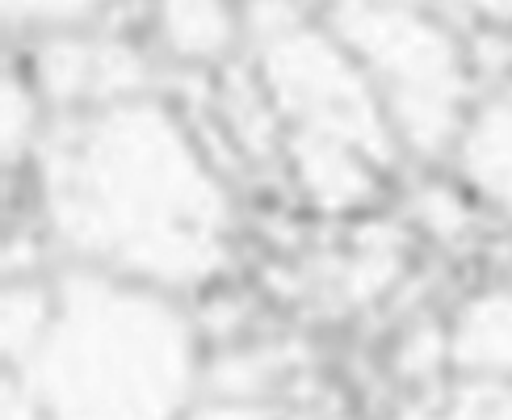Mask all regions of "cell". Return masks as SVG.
I'll return each instance as SVG.
<instances>
[{
    "label": "cell",
    "mask_w": 512,
    "mask_h": 420,
    "mask_svg": "<svg viewBox=\"0 0 512 420\" xmlns=\"http://www.w3.org/2000/svg\"><path fill=\"white\" fill-rule=\"evenodd\" d=\"M34 177L42 223L76 265L181 294L231 261L227 185L156 93L59 114L34 152Z\"/></svg>",
    "instance_id": "cell-1"
},
{
    "label": "cell",
    "mask_w": 512,
    "mask_h": 420,
    "mask_svg": "<svg viewBox=\"0 0 512 420\" xmlns=\"http://www.w3.org/2000/svg\"><path fill=\"white\" fill-rule=\"evenodd\" d=\"M51 420H181L202 383L198 328L177 294L72 265L47 336L9 370Z\"/></svg>",
    "instance_id": "cell-2"
},
{
    "label": "cell",
    "mask_w": 512,
    "mask_h": 420,
    "mask_svg": "<svg viewBox=\"0 0 512 420\" xmlns=\"http://www.w3.org/2000/svg\"><path fill=\"white\" fill-rule=\"evenodd\" d=\"M319 17L370 76L403 152H454L462 122L475 105V63L466 42L437 13L424 0H387V5H345Z\"/></svg>",
    "instance_id": "cell-3"
},
{
    "label": "cell",
    "mask_w": 512,
    "mask_h": 420,
    "mask_svg": "<svg viewBox=\"0 0 512 420\" xmlns=\"http://www.w3.org/2000/svg\"><path fill=\"white\" fill-rule=\"evenodd\" d=\"M244 34H252V76L282 131L345 139L382 168L399 160L403 147L370 76L324 17L311 21L298 0H248Z\"/></svg>",
    "instance_id": "cell-4"
},
{
    "label": "cell",
    "mask_w": 512,
    "mask_h": 420,
    "mask_svg": "<svg viewBox=\"0 0 512 420\" xmlns=\"http://www.w3.org/2000/svg\"><path fill=\"white\" fill-rule=\"evenodd\" d=\"M30 80L47 110L80 114L97 105L152 93V63L126 38H101L89 30L42 34L30 51Z\"/></svg>",
    "instance_id": "cell-5"
},
{
    "label": "cell",
    "mask_w": 512,
    "mask_h": 420,
    "mask_svg": "<svg viewBox=\"0 0 512 420\" xmlns=\"http://www.w3.org/2000/svg\"><path fill=\"white\" fill-rule=\"evenodd\" d=\"M282 156L303 202H311L319 215L332 219L357 215L382 194V173L387 168L345 139L282 131Z\"/></svg>",
    "instance_id": "cell-6"
},
{
    "label": "cell",
    "mask_w": 512,
    "mask_h": 420,
    "mask_svg": "<svg viewBox=\"0 0 512 420\" xmlns=\"http://www.w3.org/2000/svg\"><path fill=\"white\" fill-rule=\"evenodd\" d=\"M454 164L471 194L512 223V76L471 105L454 143Z\"/></svg>",
    "instance_id": "cell-7"
},
{
    "label": "cell",
    "mask_w": 512,
    "mask_h": 420,
    "mask_svg": "<svg viewBox=\"0 0 512 420\" xmlns=\"http://www.w3.org/2000/svg\"><path fill=\"white\" fill-rule=\"evenodd\" d=\"M450 370L466 383H512V286H483L445 324Z\"/></svg>",
    "instance_id": "cell-8"
},
{
    "label": "cell",
    "mask_w": 512,
    "mask_h": 420,
    "mask_svg": "<svg viewBox=\"0 0 512 420\" xmlns=\"http://www.w3.org/2000/svg\"><path fill=\"white\" fill-rule=\"evenodd\" d=\"M152 34L168 59L210 68L240 47L244 9L236 0H152Z\"/></svg>",
    "instance_id": "cell-9"
},
{
    "label": "cell",
    "mask_w": 512,
    "mask_h": 420,
    "mask_svg": "<svg viewBox=\"0 0 512 420\" xmlns=\"http://www.w3.org/2000/svg\"><path fill=\"white\" fill-rule=\"evenodd\" d=\"M55 315V282H9L0 294V357L21 366L47 336Z\"/></svg>",
    "instance_id": "cell-10"
},
{
    "label": "cell",
    "mask_w": 512,
    "mask_h": 420,
    "mask_svg": "<svg viewBox=\"0 0 512 420\" xmlns=\"http://www.w3.org/2000/svg\"><path fill=\"white\" fill-rule=\"evenodd\" d=\"M47 101L34 89L30 72L5 68V80H0V147H5V164H21L34 160L42 135H47Z\"/></svg>",
    "instance_id": "cell-11"
},
{
    "label": "cell",
    "mask_w": 512,
    "mask_h": 420,
    "mask_svg": "<svg viewBox=\"0 0 512 420\" xmlns=\"http://www.w3.org/2000/svg\"><path fill=\"white\" fill-rule=\"evenodd\" d=\"M110 5L114 0H0V13H5L9 30L42 38L63 30H89Z\"/></svg>",
    "instance_id": "cell-12"
},
{
    "label": "cell",
    "mask_w": 512,
    "mask_h": 420,
    "mask_svg": "<svg viewBox=\"0 0 512 420\" xmlns=\"http://www.w3.org/2000/svg\"><path fill=\"white\" fill-rule=\"evenodd\" d=\"M399 420H504L500 404H496V383H466L454 387L437 404H416Z\"/></svg>",
    "instance_id": "cell-13"
},
{
    "label": "cell",
    "mask_w": 512,
    "mask_h": 420,
    "mask_svg": "<svg viewBox=\"0 0 512 420\" xmlns=\"http://www.w3.org/2000/svg\"><path fill=\"white\" fill-rule=\"evenodd\" d=\"M181 420H290V416L252 395H231V399H215V404H194Z\"/></svg>",
    "instance_id": "cell-14"
},
{
    "label": "cell",
    "mask_w": 512,
    "mask_h": 420,
    "mask_svg": "<svg viewBox=\"0 0 512 420\" xmlns=\"http://www.w3.org/2000/svg\"><path fill=\"white\" fill-rule=\"evenodd\" d=\"M0 420H51V412L42 408L13 374H5V404H0Z\"/></svg>",
    "instance_id": "cell-15"
},
{
    "label": "cell",
    "mask_w": 512,
    "mask_h": 420,
    "mask_svg": "<svg viewBox=\"0 0 512 420\" xmlns=\"http://www.w3.org/2000/svg\"><path fill=\"white\" fill-rule=\"evenodd\" d=\"M458 5L487 21L496 34H512V0H458Z\"/></svg>",
    "instance_id": "cell-16"
},
{
    "label": "cell",
    "mask_w": 512,
    "mask_h": 420,
    "mask_svg": "<svg viewBox=\"0 0 512 420\" xmlns=\"http://www.w3.org/2000/svg\"><path fill=\"white\" fill-rule=\"evenodd\" d=\"M307 5H319V13H332L345 5H387V0H307Z\"/></svg>",
    "instance_id": "cell-17"
}]
</instances>
